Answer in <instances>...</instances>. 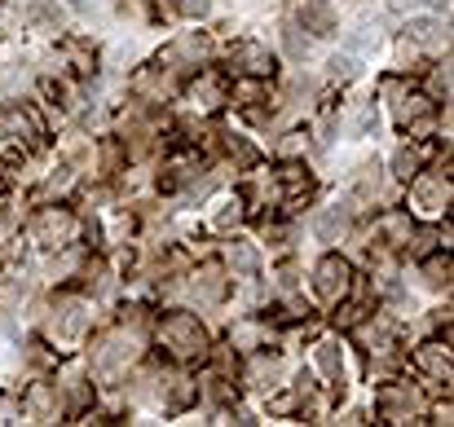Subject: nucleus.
Instances as JSON below:
<instances>
[{"instance_id": "2", "label": "nucleus", "mask_w": 454, "mask_h": 427, "mask_svg": "<svg viewBox=\"0 0 454 427\" xmlns=\"http://www.w3.org/2000/svg\"><path fill=\"white\" fill-rule=\"evenodd\" d=\"M238 58L247 62V71H251V75H269V71H273V58L265 53L261 44H243V48H238Z\"/></svg>"}, {"instance_id": "1", "label": "nucleus", "mask_w": 454, "mask_h": 427, "mask_svg": "<svg viewBox=\"0 0 454 427\" xmlns=\"http://www.w3.org/2000/svg\"><path fill=\"white\" fill-rule=\"evenodd\" d=\"M344 287H348V264L336 260V256H326V260L318 264V291H322L326 299H336Z\"/></svg>"}, {"instance_id": "7", "label": "nucleus", "mask_w": 454, "mask_h": 427, "mask_svg": "<svg viewBox=\"0 0 454 427\" xmlns=\"http://www.w3.org/2000/svg\"><path fill=\"white\" fill-rule=\"evenodd\" d=\"M331 75H336V80H348V75H353V58H331Z\"/></svg>"}, {"instance_id": "4", "label": "nucleus", "mask_w": 454, "mask_h": 427, "mask_svg": "<svg viewBox=\"0 0 454 427\" xmlns=\"http://www.w3.org/2000/svg\"><path fill=\"white\" fill-rule=\"evenodd\" d=\"M340 230H344V212H326V216L318 220V234H322V238H336Z\"/></svg>"}, {"instance_id": "8", "label": "nucleus", "mask_w": 454, "mask_h": 427, "mask_svg": "<svg viewBox=\"0 0 454 427\" xmlns=\"http://www.w3.org/2000/svg\"><path fill=\"white\" fill-rule=\"evenodd\" d=\"M176 9H181V14H190V18H203V0H176Z\"/></svg>"}, {"instance_id": "5", "label": "nucleus", "mask_w": 454, "mask_h": 427, "mask_svg": "<svg viewBox=\"0 0 454 427\" xmlns=\"http://www.w3.org/2000/svg\"><path fill=\"white\" fill-rule=\"evenodd\" d=\"M318 366H322L326 374H340V353H336V348H331V344H326V348H322V353H318Z\"/></svg>"}, {"instance_id": "6", "label": "nucleus", "mask_w": 454, "mask_h": 427, "mask_svg": "<svg viewBox=\"0 0 454 427\" xmlns=\"http://www.w3.org/2000/svg\"><path fill=\"white\" fill-rule=\"evenodd\" d=\"M234 260H238L243 273H256V251H251V247H238V251H234Z\"/></svg>"}, {"instance_id": "3", "label": "nucleus", "mask_w": 454, "mask_h": 427, "mask_svg": "<svg viewBox=\"0 0 454 427\" xmlns=\"http://www.w3.org/2000/svg\"><path fill=\"white\" fill-rule=\"evenodd\" d=\"M406 31H410L419 44H433V40L441 36V22H437V18H410V27H406Z\"/></svg>"}]
</instances>
